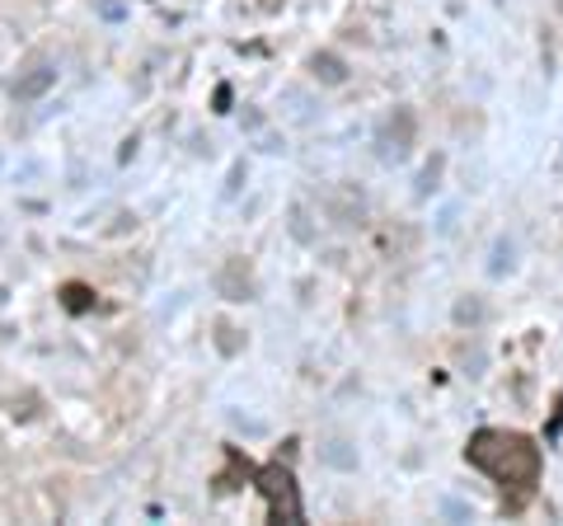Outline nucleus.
<instances>
[{
	"label": "nucleus",
	"mask_w": 563,
	"mask_h": 526,
	"mask_svg": "<svg viewBox=\"0 0 563 526\" xmlns=\"http://www.w3.org/2000/svg\"><path fill=\"white\" fill-rule=\"evenodd\" d=\"M465 461L474 470L503 489L507 507H526L536 494V484L544 475V456L526 432H507V428H479L465 442Z\"/></svg>",
	"instance_id": "nucleus-1"
},
{
	"label": "nucleus",
	"mask_w": 563,
	"mask_h": 526,
	"mask_svg": "<svg viewBox=\"0 0 563 526\" xmlns=\"http://www.w3.org/2000/svg\"><path fill=\"white\" fill-rule=\"evenodd\" d=\"M258 494H263V503H268V517L273 522H306V507H301V489H296V480H291V470L282 465V461H273V465H263L258 470Z\"/></svg>",
	"instance_id": "nucleus-2"
},
{
	"label": "nucleus",
	"mask_w": 563,
	"mask_h": 526,
	"mask_svg": "<svg viewBox=\"0 0 563 526\" xmlns=\"http://www.w3.org/2000/svg\"><path fill=\"white\" fill-rule=\"evenodd\" d=\"M62 306H66L70 315H85V310L95 306V292L85 287V283H66V287H62Z\"/></svg>",
	"instance_id": "nucleus-3"
}]
</instances>
